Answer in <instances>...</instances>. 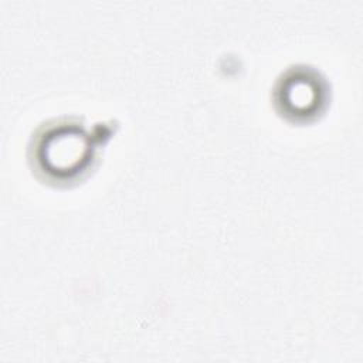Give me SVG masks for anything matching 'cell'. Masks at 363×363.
<instances>
[{
    "mask_svg": "<svg viewBox=\"0 0 363 363\" xmlns=\"http://www.w3.org/2000/svg\"><path fill=\"white\" fill-rule=\"evenodd\" d=\"M322 96V84L315 74L305 77L303 72H298L282 82L281 104L288 113L311 115L319 108Z\"/></svg>",
    "mask_w": 363,
    "mask_h": 363,
    "instance_id": "cell-2",
    "label": "cell"
},
{
    "mask_svg": "<svg viewBox=\"0 0 363 363\" xmlns=\"http://www.w3.org/2000/svg\"><path fill=\"white\" fill-rule=\"evenodd\" d=\"M44 147H47V150H44L47 155L58 152L60 157L48 166L51 172L58 173H72L77 169H81L91 155L89 138L81 129L75 128L61 129L60 132L51 133L47 146Z\"/></svg>",
    "mask_w": 363,
    "mask_h": 363,
    "instance_id": "cell-1",
    "label": "cell"
}]
</instances>
